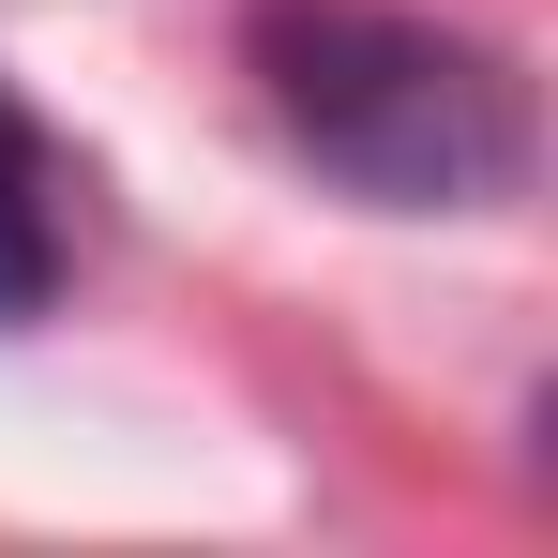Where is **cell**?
I'll return each mask as SVG.
<instances>
[{
  "label": "cell",
  "mask_w": 558,
  "mask_h": 558,
  "mask_svg": "<svg viewBox=\"0 0 558 558\" xmlns=\"http://www.w3.org/2000/svg\"><path fill=\"white\" fill-rule=\"evenodd\" d=\"M242 76L272 136L363 211H498L529 196V76L408 0H242Z\"/></svg>",
  "instance_id": "obj_1"
},
{
  "label": "cell",
  "mask_w": 558,
  "mask_h": 558,
  "mask_svg": "<svg viewBox=\"0 0 558 558\" xmlns=\"http://www.w3.org/2000/svg\"><path fill=\"white\" fill-rule=\"evenodd\" d=\"M61 272H76V182H61V136L0 76V332H31L61 302Z\"/></svg>",
  "instance_id": "obj_2"
}]
</instances>
